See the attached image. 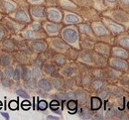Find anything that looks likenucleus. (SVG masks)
<instances>
[{
    "label": "nucleus",
    "instance_id": "obj_6",
    "mask_svg": "<svg viewBox=\"0 0 129 120\" xmlns=\"http://www.w3.org/2000/svg\"><path fill=\"white\" fill-rule=\"evenodd\" d=\"M113 55L115 57H119V58H127L128 57L127 52L124 51L123 49H120V48H114L113 49Z\"/></svg>",
    "mask_w": 129,
    "mask_h": 120
},
{
    "label": "nucleus",
    "instance_id": "obj_35",
    "mask_svg": "<svg viewBox=\"0 0 129 120\" xmlns=\"http://www.w3.org/2000/svg\"><path fill=\"white\" fill-rule=\"evenodd\" d=\"M32 76H33V77H35V78H37V77H39V76H40V71H39V69H33Z\"/></svg>",
    "mask_w": 129,
    "mask_h": 120
},
{
    "label": "nucleus",
    "instance_id": "obj_25",
    "mask_svg": "<svg viewBox=\"0 0 129 120\" xmlns=\"http://www.w3.org/2000/svg\"><path fill=\"white\" fill-rule=\"evenodd\" d=\"M56 63L58 65H64V63H66V59H64L63 56H58L56 58Z\"/></svg>",
    "mask_w": 129,
    "mask_h": 120
},
{
    "label": "nucleus",
    "instance_id": "obj_26",
    "mask_svg": "<svg viewBox=\"0 0 129 120\" xmlns=\"http://www.w3.org/2000/svg\"><path fill=\"white\" fill-rule=\"evenodd\" d=\"M45 70H46V72H48V73H54V72L56 71V69H55L53 66H51V65H47V66L45 67Z\"/></svg>",
    "mask_w": 129,
    "mask_h": 120
},
{
    "label": "nucleus",
    "instance_id": "obj_7",
    "mask_svg": "<svg viewBox=\"0 0 129 120\" xmlns=\"http://www.w3.org/2000/svg\"><path fill=\"white\" fill-rule=\"evenodd\" d=\"M67 107L70 110V113H76L78 110V103L76 100H70L67 104Z\"/></svg>",
    "mask_w": 129,
    "mask_h": 120
},
{
    "label": "nucleus",
    "instance_id": "obj_42",
    "mask_svg": "<svg viewBox=\"0 0 129 120\" xmlns=\"http://www.w3.org/2000/svg\"><path fill=\"white\" fill-rule=\"evenodd\" d=\"M3 86L8 87V86H9V82H8L7 79H4V81H3Z\"/></svg>",
    "mask_w": 129,
    "mask_h": 120
},
{
    "label": "nucleus",
    "instance_id": "obj_9",
    "mask_svg": "<svg viewBox=\"0 0 129 120\" xmlns=\"http://www.w3.org/2000/svg\"><path fill=\"white\" fill-rule=\"evenodd\" d=\"M100 107H101V100L98 97H92L91 98V109L98 110Z\"/></svg>",
    "mask_w": 129,
    "mask_h": 120
},
{
    "label": "nucleus",
    "instance_id": "obj_33",
    "mask_svg": "<svg viewBox=\"0 0 129 120\" xmlns=\"http://www.w3.org/2000/svg\"><path fill=\"white\" fill-rule=\"evenodd\" d=\"M20 75H21V69H20V68H17L16 70L14 71V77H15V79H19L20 78Z\"/></svg>",
    "mask_w": 129,
    "mask_h": 120
},
{
    "label": "nucleus",
    "instance_id": "obj_2",
    "mask_svg": "<svg viewBox=\"0 0 129 120\" xmlns=\"http://www.w3.org/2000/svg\"><path fill=\"white\" fill-rule=\"evenodd\" d=\"M48 16L53 21H60L61 18H62L61 13L58 10H56V9H50L48 12Z\"/></svg>",
    "mask_w": 129,
    "mask_h": 120
},
{
    "label": "nucleus",
    "instance_id": "obj_17",
    "mask_svg": "<svg viewBox=\"0 0 129 120\" xmlns=\"http://www.w3.org/2000/svg\"><path fill=\"white\" fill-rule=\"evenodd\" d=\"M3 7L7 10V11H11V10H14L15 9V4L12 3V2H9V1H5L3 3Z\"/></svg>",
    "mask_w": 129,
    "mask_h": 120
},
{
    "label": "nucleus",
    "instance_id": "obj_30",
    "mask_svg": "<svg viewBox=\"0 0 129 120\" xmlns=\"http://www.w3.org/2000/svg\"><path fill=\"white\" fill-rule=\"evenodd\" d=\"M25 37H27V38H29V39H33V38H35V34H34V32L33 31H30V30H28V31H26L25 33Z\"/></svg>",
    "mask_w": 129,
    "mask_h": 120
},
{
    "label": "nucleus",
    "instance_id": "obj_1",
    "mask_svg": "<svg viewBox=\"0 0 129 120\" xmlns=\"http://www.w3.org/2000/svg\"><path fill=\"white\" fill-rule=\"evenodd\" d=\"M63 37L71 44H75L78 40V33L74 28H66L63 31Z\"/></svg>",
    "mask_w": 129,
    "mask_h": 120
},
{
    "label": "nucleus",
    "instance_id": "obj_31",
    "mask_svg": "<svg viewBox=\"0 0 129 120\" xmlns=\"http://www.w3.org/2000/svg\"><path fill=\"white\" fill-rule=\"evenodd\" d=\"M30 106H31V103L29 102V101H27V100H25V101H23V102H22V108H23V109H25V110L29 109V108H30Z\"/></svg>",
    "mask_w": 129,
    "mask_h": 120
},
{
    "label": "nucleus",
    "instance_id": "obj_15",
    "mask_svg": "<svg viewBox=\"0 0 129 120\" xmlns=\"http://www.w3.org/2000/svg\"><path fill=\"white\" fill-rule=\"evenodd\" d=\"M32 14L35 16V17H43L44 16V11H43V9L42 8H39V7H37V8H34L32 10Z\"/></svg>",
    "mask_w": 129,
    "mask_h": 120
},
{
    "label": "nucleus",
    "instance_id": "obj_48",
    "mask_svg": "<svg viewBox=\"0 0 129 120\" xmlns=\"http://www.w3.org/2000/svg\"><path fill=\"white\" fill-rule=\"evenodd\" d=\"M107 1H109V2H114L115 0H107Z\"/></svg>",
    "mask_w": 129,
    "mask_h": 120
},
{
    "label": "nucleus",
    "instance_id": "obj_10",
    "mask_svg": "<svg viewBox=\"0 0 129 120\" xmlns=\"http://www.w3.org/2000/svg\"><path fill=\"white\" fill-rule=\"evenodd\" d=\"M59 26L56 25V24H52V23H48L46 25V30L47 32H49L50 34H54V33H57L58 30H59Z\"/></svg>",
    "mask_w": 129,
    "mask_h": 120
},
{
    "label": "nucleus",
    "instance_id": "obj_37",
    "mask_svg": "<svg viewBox=\"0 0 129 120\" xmlns=\"http://www.w3.org/2000/svg\"><path fill=\"white\" fill-rule=\"evenodd\" d=\"M108 94H109V90H108V89H105V90H103V91L100 93V97L105 98V97H106Z\"/></svg>",
    "mask_w": 129,
    "mask_h": 120
},
{
    "label": "nucleus",
    "instance_id": "obj_50",
    "mask_svg": "<svg viewBox=\"0 0 129 120\" xmlns=\"http://www.w3.org/2000/svg\"><path fill=\"white\" fill-rule=\"evenodd\" d=\"M0 77H1V71H0Z\"/></svg>",
    "mask_w": 129,
    "mask_h": 120
},
{
    "label": "nucleus",
    "instance_id": "obj_23",
    "mask_svg": "<svg viewBox=\"0 0 129 120\" xmlns=\"http://www.w3.org/2000/svg\"><path fill=\"white\" fill-rule=\"evenodd\" d=\"M22 72H23V75H22V76H23V78H24L25 81H28V79H30V75H31V74H30V70H29V69H24Z\"/></svg>",
    "mask_w": 129,
    "mask_h": 120
},
{
    "label": "nucleus",
    "instance_id": "obj_34",
    "mask_svg": "<svg viewBox=\"0 0 129 120\" xmlns=\"http://www.w3.org/2000/svg\"><path fill=\"white\" fill-rule=\"evenodd\" d=\"M9 107H10V109L15 110V109L18 108V103L16 101H11V102L9 103Z\"/></svg>",
    "mask_w": 129,
    "mask_h": 120
},
{
    "label": "nucleus",
    "instance_id": "obj_11",
    "mask_svg": "<svg viewBox=\"0 0 129 120\" xmlns=\"http://www.w3.org/2000/svg\"><path fill=\"white\" fill-rule=\"evenodd\" d=\"M93 30H94V32L97 35H104L106 33L105 28L101 24H99V23H96L95 25H93Z\"/></svg>",
    "mask_w": 129,
    "mask_h": 120
},
{
    "label": "nucleus",
    "instance_id": "obj_18",
    "mask_svg": "<svg viewBox=\"0 0 129 120\" xmlns=\"http://www.w3.org/2000/svg\"><path fill=\"white\" fill-rule=\"evenodd\" d=\"M54 45H55V47H56V48L61 49V50H63V49H66V48H67L66 44H64L63 41L59 40V39H56V41L54 42Z\"/></svg>",
    "mask_w": 129,
    "mask_h": 120
},
{
    "label": "nucleus",
    "instance_id": "obj_28",
    "mask_svg": "<svg viewBox=\"0 0 129 120\" xmlns=\"http://www.w3.org/2000/svg\"><path fill=\"white\" fill-rule=\"evenodd\" d=\"M121 45L123 47H126V48H129V38H122L121 41H120Z\"/></svg>",
    "mask_w": 129,
    "mask_h": 120
},
{
    "label": "nucleus",
    "instance_id": "obj_38",
    "mask_svg": "<svg viewBox=\"0 0 129 120\" xmlns=\"http://www.w3.org/2000/svg\"><path fill=\"white\" fill-rule=\"evenodd\" d=\"M26 86H28L29 88H32V89L36 88V84H35L34 82H29V83H27V85H26Z\"/></svg>",
    "mask_w": 129,
    "mask_h": 120
},
{
    "label": "nucleus",
    "instance_id": "obj_24",
    "mask_svg": "<svg viewBox=\"0 0 129 120\" xmlns=\"http://www.w3.org/2000/svg\"><path fill=\"white\" fill-rule=\"evenodd\" d=\"M103 86H104V84H103L102 82H100V81H95V82L92 84V87H93L94 89H99V88H101Z\"/></svg>",
    "mask_w": 129,
    "mask_h": 120
},
{
    "label": "nucleus",
    "instance_id": "obj_45",
    "mask_svg": "<svg viewBox=\"0 0 129 120\" xmlns=\"http://www.w3.org/2000/svg\"><path fill=\"white\" fill-rule=\"evenodd\" d=\"M48 119H59V118L55 117V116H48Z\"/></svg>",
    "mask_w": 129,
    "mask_h": 120
},
{
    "label": "nucleus",
    "instance_id": "obj_29",
    "mask_svg": "<svg viewBox=\"0 0 129 120\" xmlns=\"http://www.w3.org/2000/svg\"><path fill=\"white\" fill-rule=\"evenodd\" d=\"M17 94H19L21 97H24V98H28V97H29L28 93H27L26 91L22 90V89H19V90H17Z\"/></svg>",
    "mask_w": 129,
    "mask_h": 120
},
{
    "label": "nucleus",
    "instance_id": "obj_20",
    "mask_svg": "<svg viewBox=\"0 0 129 120\" xmlns=\"http://www.w3.org/2000/svg\"><path fill=\"white\" fill-rule=\"evenodd\" d=\"M53 84H54V86L56 87V88H61L62 86H63V82H62V79L61 78H54V81H53Z\"/></svg>",
    "mask_w": 129,
    "mask_h": 120
},
{
    "label": "nucleus",
    "instance_id": "obj_4",
    "mask_svg": "<svg viewBox=\"0 0 129 120\" xmlns=\"http://www.w3.org/2000/svg\"><path fill=\"white\" fill-rule=\"evenodd\" d=\"M111 65L118 69H127V65H126V63H124V62H122V61H119V60H113L112 62H111Z\"/></svg>",
    "mask_w": 129,
    "mask_h": 120
},
{
    "label": "nucleus",
    "instance_id": "obj_19",
    "mask_svg": "<svg viewBox=\"0 0 129 120\" xmlns=\"http://www.w3.org/2000/svg\"><path fill=\"white\" fill-rule=\"evenodd\" d=\"M108 26H109L110 30L112 31L113 33H119V32L122 30V28H121L120 26L115 25V24H113V23H109V24H108Z\"/></svg>",
    "mask_w": 129,
    "mask_h": 120
},
{
    "label": "nucleus",
    "instance_id": "obj_47",
    "mask_svg": "<svg viewBox=\"0 0 129 120\" xmlns=\"http://www.w3.org/2000/svg\"><path fill=\"white\" fill-rule=\"evenodd\" d=\"M33 2H39V1H42V0H31Z\"/></svg>",
    "mask_w": 129,
    "mask_h": 120
},
{
    "label": "nucleus",
    "instance_id": "obj_22",
    "mask_svg": "<svg viewBox=\"0 0 129 120\" xmlns=\"http://www.w3.org/2000/svg\"><path fill=\"white\" fill-rule=\"evenodd\" d=\"M81 115L83 118H89L90 117V112L88 111L87 108H83V109H81Z\"/></svg>",
    "mask_w": 129,
    "mask_h": 120
},
{
    "label": "nucleus",
    "instance_id": "obj_41",
    "mask_svg": "<svg viewBox=\"0 0 129 120\" xmlns=\"http://www.w3.org/2000/svg\"><path fill=\"white\" fill-rule=\"evenodd\" d=\"M4 34H5V31H4V29L3 28H0V39L4 36Z\"/></svg>",
    "mask_w": 129,
    "mask_h": 120
},
{
    "label": "nucleus",
    "instance_id": "obj_3",
    "mask_svg": "<svg viewBox=\"0 0 129 120\" xmlns=\"http://www.w3.org/2000/svg\"><path fill=\"white\" fill-rule=\"evenodd\" d=\"M39 86L43 89V90H45V91H50L51 89H52V85H51V83L47 81V79H41L40 82H39Z\"/></svg>",
    "mask_w": 129,
    "mask_h": 120
},
{
    "label": "nucleus",
    "instance_id": "obj_36",
    "mask_svg": "<svg viewBox=\"0 0 129 120\" xmlns=\"http://www.w3.org/2000/svg\"><path fill=\"white\" fill-rule=\"evenodd\" d=\"M4 46H5L6 48H8V49H13V43H12V41H7V42H5Z\"/></svg>",
    "mask_w": 129,
    "mask_h": 120
},
{
    "label": "nucleus",
    "instance_id": "obj_12",
    "mask_svg": "<svg viewBox=\"0 0 129 120\" xmlns=\"http://www.w3.org/2000/svg\"><path fill=\"white\" fill-rule=\"evenodd\" d=\"M76 96L79 99V101H81V102H85V100L87 98L86 93L84 91H82V90H78L77 93H76Z\"/></svg>",
    "mask_w": 129,
    "mask_h": 120
},
{
    "label": "nucleus",
    "instance_id": "obj_27",
    "mask_svg": "<svg viewBox=\"0 0 129 120\" xmlns=\"http://www.w3.org/2000/svg\"><path fill=\"white\" fill-rule=\"evenodd\" d=\"M6 75L8 77H13L14 76V69H12L11 67L7 68V69H6Z\"/></svg>",
    "mask_w": 129,
    "mask_h": 120
},
{
    "label": "nucleus",
    "instance_id": "obj_8",
    "mask_svg": "<svg viewBox=\"0 0 129 120\" xmlns=\"http://www.w3.org/2000/svg\"><path fill=\"white\" fill-rule=\"evenodd\" d=\"M64 21L67 23H78L80 22V18L75 14H67L64 17Z\"/></svg>",
    "mask_w": 129,
    "mask_h": 120
},
{
    "label": "nucleus",
    "instance_id": "obj_43",
    "mask_svg": "<svg viewBox=\"0 0 129 120\" xmlns=\"http://www.w3.org/2000/svg\"><path fill=\"white\" fill-rule=\"evenodd\" d=\"M1 114H2V116H3V117H5L6 119H9V115H8L7 113H4V112H2Z\"/></svg>",
    "mask_w": 129,
    "mask_h": 120
},
{
    "label": "nucleus",
    "instance_id": "obj_39",
    "mask_svg": "<svg viewBox=\"0 0 129 120\" xmlns=\"http://www.w3.org/2000/svg\"><path fill=\"white\" fill-rule=\"evenodd\" d=\"M63 6H64V7H66V8H67V7H73V8L75 7V6H74V5H73L71 2H69V1H64V3H63Z\"/></svg>",
    "mask_w": 129,
    "mask_h": 120
},
{
    "label": "nucleus",
    "instance_id": "obj_32",
    "mask_svg": "<svg viewBox=\"0 0 129 120\" xmlns=\"http://www.w3.org/2000/svg\"><path fill=\"white\" fill-rule=\"evenodd\" d=\"M80 28H81V32H84V33H89V32H90L89 27H88V26H86V25H81Z\"/></svg>",
    "mask_w": 129,
    "mask_h": 120
},
{
    "label": "nucleus",
    "instance_id": "obj_5",
    "mask_svg": "<svg viewBox=\"0 0 129 120\" xmlns=\"http://www.w3.org/2000/svg\"><path fill=\"white\" fill-rule=\"evenodd\" d=\"M32 47L35 51L42 52L46 49V44L43 43V42H41V41H37V42H34L33 43Z\"/></svg>",
    "mask_w": 129,
    "mask_h": 120
},
{
    "label": "nucleus",
    "instance_id": "obj_21",
    "mask_svg": "<svg viewBox=\"0 0 129 120\" xmlns=\"http://www.w3.org/2000/svg\"><path fill=\"white\" fill-rule=\"evenodd\" d=\"M47 106H48V104L45 100H40L38 103V109H40V110H46Z\"/></svg>",
    "mask_w": 129,
    "mask_h": 120
},
{
    "label": "nucleus",
    "instance_id": "obj_14",
    "mask_svg": "<svg viewBox=\"0 0 129 120\" xmlns=\"http://www.w3.org/2000/svg\"><path fill=\"white\" fill-rule=\"evenodd\" d=\"M11 62V59L8 55H3L1 58H0V64L2 66H8Z\"/></svg>",
    "mask_w": 129,
    "mask_h": 120
},
{
    "label": "nucleus",
    "instance_id": "obj_44",
    "mask_svg": "<svg viewBox=\"0 0 129 120\" xmlns=\"http://www.w3.org/2000/svg\"><path fill=\"white\" fill-rule=\"evenodd\" d=\"M72 70H73V69H66V74H70V73H72Z\"/></svg>",
    "mask_w": 129,
    "mask_h": 120
},
{
    "label": "nucleus",
    "instance_id": "obj_40",
    "mask_svg": "<svg viewBox=\"0 0 129 120\" xmlns=\"http://www.w3.org/2000/svg\"><path fill=\"white\" fill-rule=\"evenodd\" d=\"M58 97L61 98L62 100H64V99L68 97V94H67V93H59V94H58Z\"/></svg>",
    "mask_w": 129,
    "mask_h": 120
},
{
    "label": "nucleus",
    "instance_id": "obj_51",
    "mask_svg": "<svg viewBox=\"0 0 129 120\" xmlns=\"http://www.w3.org/2000/svg\"><path fill=\"white\" fill-rule=\"evenodd\" d=\"M128 109H129V102H128Z\"/></svg>",
    "mask_w": 129,
    "mask_h": 120
},
{
    "label": "nucleus",
    "instance_id": "obj_16",
    "mask_svg": "<svg viewBox=\"0 0 129 120\" xmlns=\"http://www.w3.org/2000/svg\"><path fill=\"white\" fill-rule=\"evenodd\" d=\"M50 106H51V109L52 110H54L55 112H58V113H60V103L59 101H57V100H53L51 104H50Z\"/></svg>",
    "mask_w": 129,
    "mask_h": 120
},
{
    "label": "nucleus",
    "instance_id": "obj_49",
    "mask_svg": "<svg viewBox=\"0 0 129 120\" xmlns=\"http://www.w3.org/2000/svg\"><path fill=\"white\" fill-rule=\"evenodd\" d=\"M2 107V103H1V101H0V108Z\"/></svg>",
    "mask_w": 129,
    "mask_h": 120
},
{
    "label": "nucleus",
    "instance_id": "obj_13",
    "mask_svg": "<svg viewBox=\"0 0 129 120\" xmlns=\"http://www.w3.org/2000/svg\"><path fill=\"white\" fill-rule=\"evenodd\" d=\"M16 19L19 20L20 22H27L29 20V18L27 16V14L23 11H19L18 13L16 14Z\"/></svg>",
    "mask_w": 129,
    "mask_h": 120
},
{
    "label": "nucleus",
    "instance_id": "obj_46",
    "mask_svg": "<svg viewBox=\"0 0 129 120\" xmlns=\"http://www.w3.org/2000/svg\"><path fill=\"white\" fill-rule=\"evenodd\" d=\"M124 3H126V4H129V0H122Z\"/></svg>",
    "mask_w": 129,
    "mask_h": 120
}]
</instances>
